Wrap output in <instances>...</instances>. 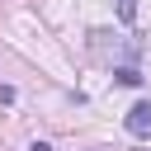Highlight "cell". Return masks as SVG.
Wrapping results in <instances>:
<instances>
[{"instance_id": "277c9868", "label": "cell", "mask_w": 151, "mask_h": 151, "mask_svg": "<svg viewBox=\"0 0 151 151\" xmlns=\"http://www.w3.org/2000/svg\"><path fill=\"white\" fill-rule=\"evenodd\" d=\"M28 151H52V146H47V142H33V146H28Z\"/></svg>"}, {"instance_id": "3957f363", "label": "cell", "mask_w": 151, "mask_h": 151, "mask_svg": "<svg viewBox=\"0 0 151 151\" xmlns=\"http://www.w3.org/2000/svg\"><path fill=\"white\" fill-rule=\"evenodd\" d=\"M118 19L132 24V19H137V0H118Z\"/></svg>"}, {"instance_id": "7a4b0ae2", "label": "cell", "mask_w": 151, "mask_h": 151, "mask_svg": "<svg viewBox=\"0 0 151 151\" xmlns=\"http://www.w3.org/2000/svg\"><path fill=\"white\" fill-rule=\"evenodd\" d=\"M113 76H118V85H142V71H137L132 61H127V66H118Z\"/></svg>"}, {"instance_id": "6da1fadb", "label": "cell", "mask_w": 151, "mask_h": 151, "mask_svg": "<svg viewBox=\"0 0 151 151\" xmlns=\"http://www.w3.org/2000/svg\"><path fill=\"white\" fill-rule=\"evenodd\" d=\"M123 123H127V132H132V137H151V104H146V99H142V104H132Z\"/></svg>"}]
</instances>
